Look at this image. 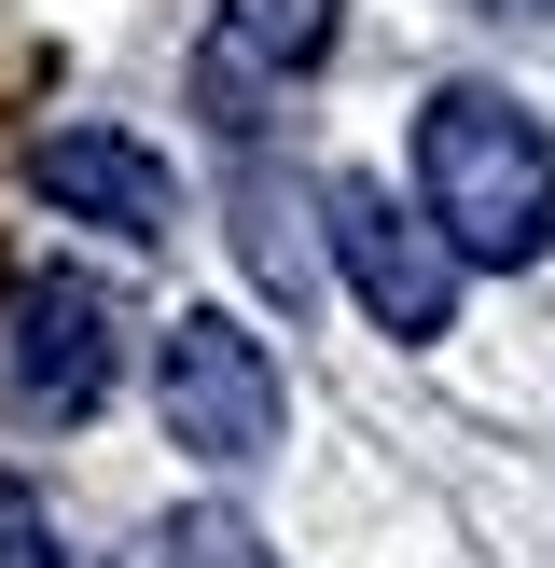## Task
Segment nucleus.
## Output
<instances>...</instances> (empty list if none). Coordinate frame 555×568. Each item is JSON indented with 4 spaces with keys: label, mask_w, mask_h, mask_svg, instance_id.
Returning <instances> with one entry per match:
<instances>
[{
    "label": "nucleus",
    "mask_w": 555,
    "mask_h": 568,
    "mask_svg": "<svg viewBox=\"0 0 555 568\" xmlns=\"http://www.w3.org/2000/svg\"><path fill=\"white\" fill-rule=\"evenodd\" d=\"M320 42H333V0H222V55H250V70H305Z\"/></svg>",
    "instance_id": "0eeeda50"
},
{
    "label": "nucleus",
    "mask_w": 555,
    "mask_h": 568,
    "mask_svg": "<svg viewBox=\"0 0 555 568\" xmlns=\"http://www.w3.org/2000/svg\"><path fill=\"white\" fill-rule=\"evenodd\" d=\"M0 568H56V541H42V514H14V499H0Z\"/></svg>",
    "instance_id": "1a4fd4ad"
},
{
    "label": "nucleus",
    "mask_w": 555,
    "mask_h": 568,
    "mask_svg": "<svg viewBox=\"0 0 555 568\" xmlns=\"http://www.w3.org/2000/svg\"><path fill=\"white\" fill-rule=\"evenodd\" d=\"M472 14H500V28H542V14H555V0H472Z\"/></svg>",
    "instance_id": "9d476101"
},
{
    "label": "nucleus",
    "mask_w": 555,
    "mask_h": 568,
    "mask_svg": "<svg viewBox=\"0 0 555 568\" xmlns=\"http://www.w3.org/2000/svg\"><path fill=\"white\" fill-rule=\"evenodd\" d=\"M125 568H278L264 541H250V514H222V499H194V514H153L139 527Z\"/></svg>",
    "instance_id": "423d86ee"
},
{
    "label": "nucleus",
    "mask_w": 555,
    "mask_h": 568,
    "mask_svg": "<svg viewBox=\"0 0 555 568\" xmlns=\"http://www.w3.org/2000/svg\"><path fill=\"white\" fill-rule=\"evenodd\" d=\"M111 375H125V305L70 264L14 277V305H0V403L28 430H83L111 403Z\"/></svg>",
    "instance_id": "f03ea898"
},
{
    "label": "nucleus",
    "mask_w": 555,
    "mask_h": 568,
    "mask_svg": "<svg viewBox=\"0 0 555 568\" xmlns=\"http://www.w3.org/2000/svg\"><path fill=\"white\" fill-rule=\"evenodd\" d=\"M153 403H167V444H181V458L250 471V458L278 444V416H292V388H278V361H264V333H250V320L181 305L167 347H153Z\"/></svg>",
    "instance_id": "7ed1b4c3"
},
{
    "label": "nucleus",
    "mask_w": 555,
    "mask_h": 568,
    "mask_svg": "<svg viewBox=\"0 0 555 568\" xmlns=\"http://www.w3.org/2000/svg\"><path fill=\"white\" fill-rule=\"evenodd\" d=\"M416 209L458 264H527L555 236V139L500 83H444L416 125Z\"/></svg>",
    "instance_id": "f257e3e1"
},
{
    "label": "nucleus",
    "mask_w": 555,
    "mask_h": 568,
    "mask_svg": "<svg viewBox=\"0 0 555 568\" xmlns=\"http://www.w3.org/2000/svg\"><path fill=\"white\" fill-rule=\"evenodd\" d=\"M236 236H250V264H264V292H292V305H305V277H320V250H305L292 194H278V181H250V194H236Z\"/></svg>",
    "instance_id": "6e6552de"
},
{
    "label": "nucleus",
    "mask_w": 555,
    "mask_h": 568,
    "mask_svg": "<svg viewBox=\"0 0 555 568\" xmlns=\"http://www.w3.org/2000/svg\"><path fill=\"white\" fill-rule=\"evenodd\" d=\"M320 209H333L320 236H333V264H347L361 320H375V333H403V347H431V333L458 320V250L431 236V209H403L389 181H333Z\"/></svg>",
    "instance_id": "20e7f679"
},
{
    "label": "nucleus",
    "mask_w": 555,
    "mask_h": 568,
    "mask_svg": "<svg viewBox=\"0 0 555 568\" xmlns=\"http://www.w3.org/2000/svg\"><path fill=\"white\" fill-rule=\"evenodd\" d=\"M28 181H42L70 222L125 236V250L181 236V181H167V153H139L125 125H56V139H28Z\"/></svg>",
    "instance_id": "39448f33"
}]
</instances>
